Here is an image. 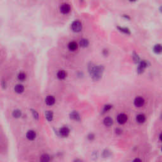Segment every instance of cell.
Returning <instances> with one entry per match:
<instances>
[{"instance_id": "1", "label": "cell", "mask_w": 162, "mask_h": 162, "mask_svg": "<svg viewBox=\"0 0 162 162\" xmlns=\"http://www.w3.org/2000/svg\"><path fill=\"white\" fill-rule=\"evenodd\" d=\"M89 72L93 75V79L97 80L100 79V77H101L103 71V67L102 66L92 65V66H89Z\"/></svg>"}, {"instance_id": "2", "label": "cell", "mask_w": 162, "mask_h": 162, "mask_svg": "<svg viewBox=\"0 0 162 162\" xmlns=\"http://www.w3.org/2000/svg\"><path fill=\"white\" fill-rule=\"evenodd\" d=\"M71 28H72V30L74 32H79L80 31L82 30V25L81 22L78 20H75L71 25Z\"/></svg>"}, {"instance_id": "3", "label": "cell", "mask_w": 162, "mask_h": 162, "mask_svg": "<svg viewBox=\"0 0 162 162\" xmlns=\"http://www.w3.org/2000/svg\"><path fill=\"white\" fill-rule=\"evenodd\" d=\"M71 10V7L68 3H63L60 6V11L64 15H66L70 13Z\"/></svg>"}, {"instance_id": "4", "label": "cell", "mask_w": 162, "mask_h": 162, "mask_svg": "<svg viewBox=\"0 0 162 162\" xmlns=\"http://www.w3.org/2000/svg\"><path fill=\"white\" fill-rule=\"evenodd\" d=\"M147 66V62L145 60H143L140 62V64L139 65L138 68H137V72L139 74H141L143 72V71L145 70V68H146V66Z\"/></svg>"}, {"instance_id": "5", "label": "cell", "mask_w": 162, "mask_h": 162, "mask_svg": "<svg viewBox=\"0 0 162 162\" xmlns=\"http://www.w3.org/2000/svg\"><path fill=\"white\" fill-rule=\"evenodd\" d=\"M145 104V99L142 97H137L134 100V105L137 107H141Z\"/></svg>"}, {"instance_id": "6", "label": "cell", "mask_w": 162, "mask_h": 162, "mask_svg": "<svg viewBox=\"0 0 162 162\" xmlns=\"http://www.w3.org/2000/svg\"><path fill=\"white\" fill-rule=\"evenodd\" d=\"M127 121V116L125 115V114L124 113L120 114V115L117 116V122H118L120 124H125Z\"/></svg>"}, {"instance_id": "7", "label": "cell", "mask_w": 162, "mask_h": 162, "mask_svg": "<svg viewBox=\"0 0 162 162\" xmlns=\"http://www.w3.org/2000/svg\"><path fill=\"white\" fill-rule=\"evenodd\" d=\"M45 102L49 106H51V105H54L55 103V98L54 96H48L46 97L45 99Z\"/></svg>"}, {"instance_id": "8", "label": "cell", "mask_w": 162, "mask_h": 162, "mask_svg": "<svg viewBox=\"0 0 162 162\" xmlns=\"http://www.w3.org/2000/svg\"><path fill=\"white\" fill-rule=\"evenodd\" d=\"M70 130L68 129L67 127H62L60 130V134L62 137H66L69 135Z\"/></svg>"}, {"instance_id": "9", "label": "cell", "mask_w": 162, "mask_h": 162, "mask_svg": "<svg viewBox=\"0 0 162 162\" xmlns=\"http://www.w3.org/2000/svg\"><path fill=\"white\" fill-rule=\"evenodd\" d=\"M26 137L29 140L32 141L36 137V133L34 130H29L27 133Z\"/></svg>"}, {"instance_id": "10", "label": "cell", "mask_w": 162, "mask_h": 162, "mask_svg": "<svg viewBox=\"0 0 162 162\" xmlns=\"http://www.w3.org/2000/svg\"><path fill=\"white\" fill-rule=\"evenodd\" d=\"M68 48L70 51H75L77 49L78 45H77V44L75 43V42L72 41L69 43V44H68Z\"/></svg>"}, {"instance_id": "11", "label": "cell", "mask_w": 162, "mask_h": 162, "mask_svg": "<svg viewBox=\"0 0 162 162\" xmlns=\"http://www.w3.org/2000/svg\"><path fill=\"white\" fill-rule=\"evenodd\" d=\"M66 73L65 70H59L57 73V77L59 79L63 80L66 78Z\"/></svg>"}, {"instance_id": "12", "label": "cell", "mask_w": 162, "mask_h": 162, "mask_svg": "<svg viewBox=\"0 0 162 162\" xmlns=\"http://www.w3.org/2000/svg\"><path fill=\"white\" fill-rule=\"evenodd\" d=\"M15 91L16 93H18V94H20V93H23L24 91V87L22 84H17L15 86Z\"/></svg>"}, {"instance_id": "13", "label": "cell", "mask_w": 162, "mask_h": 162, "mask_svg": "<svg viewBox=\"0 0 162 162\" xmlns=\"http://www.w3.org/2000/svg\"><path fill=\"white\" fill-rule=\"evenodd\" d=\"M136 120L138 123L139 124H142V123H144L146 120V117H145V115H143V114H139L138 115H137L136 116Z\"/></svg>"}, {"instance_id": "14", "label": "cell", "mask_w": 162, "mask_h": 162, "mask_svg": "<svg viewBox=\"0 0 162 162\" xmlns=\"http://www.w3.org/2000/svg\"><path fill=\"white\" fill-rule=\"evenodd\" d=\"M70 118L74 120H80V115L79 114L76 112H72L70 115Z\"/></svg>"}, {"instance_id": "15", "label": "cell", "mask_w": 162, "mask_h": 162, "mask_svg": "<svg viewBox=\"0 0 162 162\" xmlns=\"http://www.w3.org/2000/svg\"><path fill=\"white\" fill-rule=\"evenodd\" d=\"M80 46L82 48H86L89 45V41L88 40L86 39H82L80 41Z\"/></svg>"}, {"instance_id": "16", "label": "cell", "mask_w": 162, "mask_h": 162, "mask_svg": "<svg viewBox=\"0 0 162 162\" xmlns=\"http://www.w3.org/2000/svg\"><path fill=\"white\" fill-rule=\"evenodd\" d=\"M104 124L108 127L111 126L113 124V120L110 117H106L104 120Z\"/></svg>"}, {"instance_id": "17", "label": "cell", "mask_w": 162, "mask_h": 162, "mask_svg": "<svg viewBox=\"0 0 162 162\" xmlns=\"http://www.w3.org/2000/svg\"><path fill=\"white\" fill-rule=\"evenodd\" d=\"M45 115H46V117L48 120L49 121V122L52 121V120H53V113L51 111H47V112H46Z\"/></svg>"}, {"instance_id": "18", "label": "cell", "mask_w": 162, "mask_h": 162, "mask_svg": "<svg viewBox=\"0 0 162 162\" xmlns=\"http://www.w3.org/2000/svg\"><path fill=\"white\" fill-rule=\"evenodd\" d=\"M12 115H13L15 118H19V117L21 116V115H22V112H21V111L19 110H14L13 112Z\"/></svg>"}, {"instance_id": "19", "label": "cell", "mask_w": 162, "mask_h": 162, "mask_svg": "<svg viewBox=\"0 0 162 162\" xmlns=\"http://www.w3.org/2000/svg\"><path fill=\"white\" fill-rule=\"evenodd\" d=\"M18 79L20 81H25L26 79V74L24 72H20L18 75Z\"/></svg>"}, {"instance_id": "20", "label": "cell", "mask_w": 162, "mask_h": 162, "mask_svg": "<svg viewBox=\"0 0 162 162\" xmlns=\"http://www.w3.org/2000/svg\"><path fill=\"white\" fill-rule=\"evenodd\" d=\"M40 160L41 162H49L50 160V158H49V156L46 154H44V155H42L41 158H40Z\"/></svg>"}, {"instance_id": "21", "label": "cell", "mask_w": 162, "mask_h": 162, "mask_svg": "<svg viewBox=\"0 0 162 162\" xmlns=\"http://www.w3.org/2000/svg\"><path fill=\"white\" fill-rule=\"evenodd\" d=\"M154 51L156 53H160L162 52V46L160 44H156L154 47Z\"/></svg>"}, {"instance_id": "22", "label": "cell", "mask_w": 162, "mask_h": 162, "mask_svg": "<svg viewBox=\"0 0 162 162\" xmlns=\"http://www.w3.org/2000/svg\"><path fill=\"white\" fill-rule=\"evenodd\" d=\"M118 29L120 30V31L125 33V34H130V31L127 28H125H125L124 27H118Z\"/></svg>"}, {"instance_id": "23", "label": "cell", "mask_w": 162, "mask_h": 162, "mask_svg": "<svg viewBox=\"0 0 162 162\" xmlns=\"http://www.w3.org/2000/svg\"><path fill=\"white\" fill-rule=\"evenodd\" d=\"M133 59H134V62H139L140 58H139V56L136 54V53H134V55H133Z\"/></svg>"}, {"instance_id": "24", "label": "cell", "mask_w": 162, "mask_h": 162, "mask_svg": "<svg viewBox=\"0 0 162 162\" xmlns=\"http://www.w3.org/2000/svg\"><path fill=\"white\" fill-rule=\"evenodd\" d=\"M112 106H111V105H106V106H105V107H104V109H103V112H108V111L110 110L111 109V108H112Z\"/></svg>"}, {"instance_id": "25", "label": "cell", "mask_w": 162, "mask_h": 162, "mask_svg": "<svg viewBox=\"0 0 162 162\" xmlns=\"http://www.w3.org/2000/svg\"><path fill=\"white\" fill-rule=\"evenodd\" d=\"M32 114L33 115H34V117L35 118V119H38L39 118V115L38 113H37V112H35V110H32Z\"/></svg>"}, {"instance_id": "26", "label": "cell", "mask_w": 162, "mask_h": 162, "mask_svg": "<svg viewBox=\"0 0 162 162\" xmlns=\"http://www.w3.org/2000/svg\"><path fill=\"white\" fill-rule=\"evenodd\" d=\"M87 137H88V139H89L90 141H92V140H93V139H94V135H93V134H90Z\"/></svg>"}, {"instance_id": "27", "label": "cell", "mask_w": 162, "mask_h": 162, "mask_svg": "<svg viewBox=\"0 0 162 162\" xmlns=\"http://www.w3.org/2000/svg\"><path fill=\"white\" fill-rule=\"evenodd\" d=\"M121 132H122V130H120V129H117L116 130V133H118V132H120V134H121Z\"/></svg>"}, {"instance_id": "28", "label": "cell", "mask_w": 162, "mask_h": 162, "mask_svg": "<svg viewBox=\"0 0 162 162\" xmlns=\"http://www.w3.org/2000/svg\"><path fill=\"white\" fill-rule=\"evenodd\" d=\"M135 162H136V161H139V162H141V160H139V159H136L135 160Z\"/></svg>"}, {"instance_id": "29", "label": "cell", "mask_w": 162, "mask_h": 162, "mask_svg": "<svg viewBox=\"0 0 162 162\" xmlns=\"http://www.w3.org/2000/svg\"><path fill=\"white\" fill-rule=\"evenodd\" d=\"M129 1L131 2H134V1H136V0H129Z\"/></svg>"}]
</instances>
